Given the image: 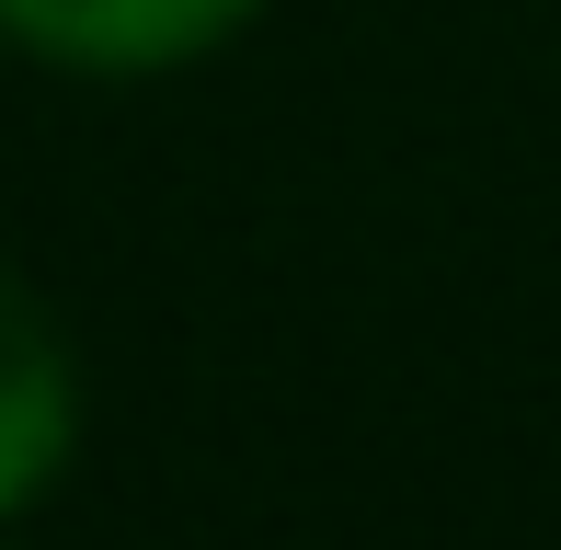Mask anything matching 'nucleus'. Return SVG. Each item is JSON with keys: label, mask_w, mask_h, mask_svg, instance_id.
<instances>
[{"label": "nucleus", "mask_w": 561, "mask_h": 550, "mask_svg": "<svg viewBox=\"0 0 561 550\" xmlns=\"http://www.w3.org/2000/svg\"><path fill=\"white\" fill-rule=\"evenodd\" d=\"M264 0H0L12 46H35L46 69H104V81H138V69H184L229 46Z\"/></svg>", "instance_id": "obj_1"}, {"label": "nucleus", "mask_w": 561, "mask_h": 550, "mask_svg": "<svg viewBox=\"0 0 561 550\" xmlns=\"http://www.w3.org/2000/svg\"><path fill=\"white\" fill-rule=\"evenodd\" d=\"M69 436H81V367L69 333L46 321V298L0 264V516H23L58 482Z\"/></svg>", "instance_id": "obj_2"}, {"label": "nucleus", "mask_w": 561, "mask_h": 550, "mask_svg": "<svg viewBox=\"0 0 561 550\" xmlns=\"http://www.w3.org/2000/svg\"><path fill=\"white\" fill-rule=\"evenodd\" d=\"M0 35H12V23H0Z\"/></svg>", "instance_id": "obj_3"}]
</instances>
